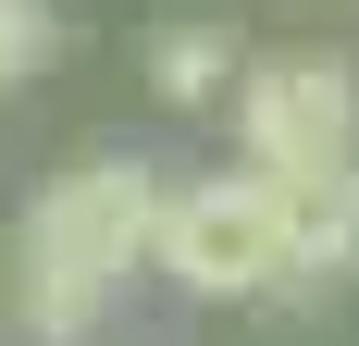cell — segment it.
Listing matches in <instances>:
<instances>
[{
    "instance_id": "cell-2",
    "label": "cell",
    "mask_w": 359,
    "mask_h": 346,
    "mask_svg": "<svg viewBox=\"0 0 359 346\" xmlns=\"http://www.w3.org/2000/svg\"><path fill=\"white\" fill-rule=\"evenodd\" d=\"M149 272L174 284V297H198V310H297L285 210H273V186H260L248 161H236V173H186L174 198H161Z\"/></svg>"
},
{
    "instance_id": "cell-6",
    "label": "cell",
    "mask_w": 359,
    "mask_h": 346,
    "mask_svg": "<svg viewBox=\"0 0 359 346\" xmlns=\"http://www.w3.org/2000/svg\"><path fill=\"white\" fill-rule=\"evenodd\" d=\"M37 62H50V13H37V0H0V99H13Z\"/></svg>"
},
{
    "instance_id": "cell-4",
    "label": "cell",
    "mask_w": 359,
    "mask_h": 346,
    "mask_svg": "<svg viewBox=\"0 0 359 346\" xmlns=\"http://www.w3.org/2000/svg\"><path fill=\"white\" fill-rule=\"evenodd\" d=\"M273 210H285V260H297V310L334 297L359 272V161H323V173H260Z\"/></svg>"
},
{
    "instance_id": "cell-1",
    "label": "cell",
    "mask_w": 359,
    "mask_h": 346,
    "mask_svg": "<svg viewBox=\"0 0 359 346\" xmlns=\"http://www.w3.org/2000/svg\"><path fill=\"white\" fill-rule=\"evenodd\" d=\"M161 198H174V173L137 161V148H87L37 186L25 235H13V321L37 346H87L111 310H124V284L149 272V247H161Z\"/></svg>"
},
{
    "instance_id": "cell-5",
    "label": "cell",
    "mask_w": 359,
    "mask_h": 346,
    "mask_svg": "<svg viewBox=\"0 0 359 346\" xmlns=\"http://www.w3.org/2000/svg\"><path fill=\"white\" fill-rule=\"evenodd\" d=\"M236 62H248V37L223 25V13H161V25H149V50H137V74H149V99H161V111L236 99Z\"/></svg>"
},
{
    "instance_id": "cell-3",
    "label": "cell",
    "mask_w": 359,
    "mask_h": 346,
    "mask_svg": "<svg viewBox=\"0 0 359 346\" xmlns=\"http://www.w3.org/2000/svg\"><path fill=\"white\" fill-rule=\"evenodd\" d=\"M236 161L248 173L359 161V62H334V50H248L236 62Z\"/></svg>"
}]
</instances>
